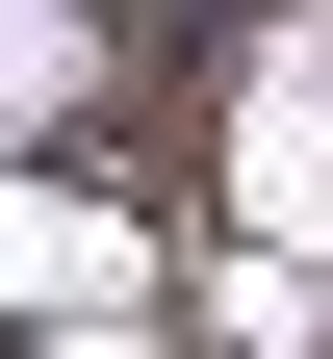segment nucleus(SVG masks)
Wrapping results in <instances>:
<instances>
[{
  "mask_svg": "<svg viewBox=\"0 0 333 359\" xmlns=\"http://www.w3.org/2000/svg\"><path fill=\"white\" fill-rule=\"evenodd\" d=\"M257 205H282V231H333V26L257 77Z\"/></svg>",
  "mask_w": 333,
  "mask_h": 359,
  "instance_id": "1",
  "label": "nucleus"
}]
</instances>
